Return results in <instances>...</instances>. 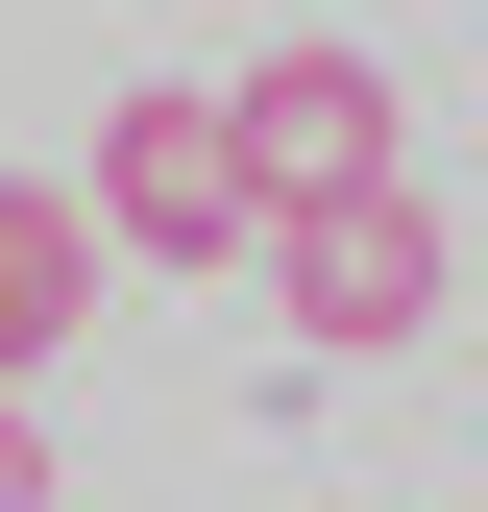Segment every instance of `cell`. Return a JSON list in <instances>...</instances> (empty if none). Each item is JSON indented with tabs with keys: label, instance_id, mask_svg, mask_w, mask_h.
Masks as SVG:
<instances>
[{
	"label": "cell",
	"instance_id": "obj_1",
	"mask_svg": "<svg viewBox=\"0 0 488 512\" xmlns=\"http://www.w3.org/2000/svg\"><path fill=\"white\" fill-rule=\"evenodd\" d=\"M269 317L318 366H391L415 317H440V196H415V171H366V196H293L269 220Z\"/></svg>",
	"mask_w": 488,
	"mask_h": 512
},
{
	"label": "cell",
	"instance_id": "obj_2",
	"mask_svg": "<svg viewBox=\"0 0 488 512\" xmlns=\"http://www.w3.org/2000/svg\"><path fill=\"white\" fill-rule=\"evenodd\" d=\"M74 220H98V244H147V269H220V244H269V196H244V147H220V98H171V74L74 147Z\"/></svg>",
	"mask_w": 488,
	"mask_h": 512
},
{
	"label": "cell",
	"instance_id": "obj_3",
	"mask_svg": "<svg viewBox=\"0 0 488 512\" xmlns=\"http://www.w3.org/2000/svg\"><path fill=\"white\" fill-rule=\"evenodd\" d=\"M220 147H244V196H366V171H415L391 147V74H366V49H244L220 74Z\"/></svg>",
	"mask_w": 488,
	"mask_h": 512
},
{
	"label": "cell",
	"instance_id": "obj_4",
	"mask_svg": "<svg viewBox=\"0 0 488 512\" xmlns=\"http://www.w3.org/2000/svg\"><path fill=\"white\" fill-rule=\"evenodd\" d=\"M74 317H98V220H74V171H0V391L74 342Z\"/></svg>",
	"mask_w": 488,
	"mask_h": 512
},
{
	"label": "cell",
	"instance_id": "obj_5",
	"mask_svg": "<svg viewBox=\"0 0 488 512\" xmlns=\"http://www.w3.org/2000/svg\"><path fill=\"white\" fill-rule=\"evenodd\" d=\"M0 512H49V415L25 391H0Z\"/></svg>",
	"mask_w": 488,
	"mask_h": 512
}]
</instances>
